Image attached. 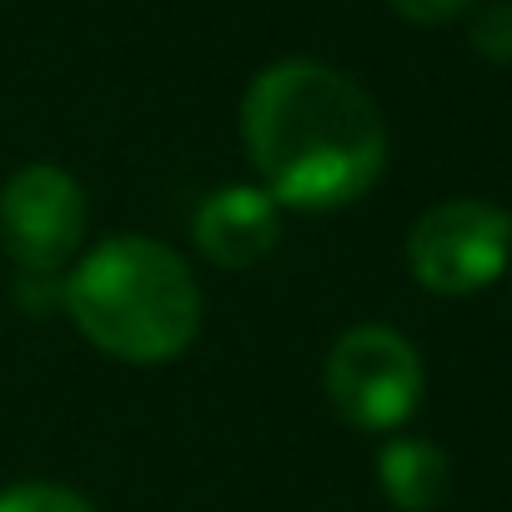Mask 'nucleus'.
<instances>
[{
	"label": "nucleus",
	"mask_w": 512,
	"mask_h": 512,
	"mask_svg": "<svg viewBox=\"0 0 512 512\" xmlns=\"http://www.w3.org/2000/svg\"><path fill=\"white\" fill-rule=\"evenodd\" d=\"M61 307L96 352L126 367H166L201 337V287L186 256L141 231L81 251L61 277Z\"/></svg>",
	"instance_id": "2"
},
{
	"label": "nucleus",
	"mask_w": 512,
	"mask_h": 512,
	"mask_svg": "<svg viewBox=\"0 0 512 512\" xmlns=\"http://www.w3.org/2000/svg\"><path fill=\"white\" fill-rule=\"evenodd\" d=\"M241 146L256 186L292 211H342L387 171V121L337 66L292 56L241 96Z\"/></svg>",
	"instance_id": "1"
},
{
	"label": "nucleus",
	"mask_w": 512,
	"mask_h": 512,
	"mask_svg": "<svg viewBox=\"0 0 512 512\" xmlns=\"http://www.w3.org/2000/svg\"><path fill=\"white\" fill-rule=\"evenodd\" d=\"M191 241L221 272H246L256 262H267L282 241V206L251 181L216 186L196 216H191Z\"/></svg>",
	"instance_id": "6"
},
{
	"label": "nucleus",
	"mask_w": 512,
	"mask_h": 512,
	"mask_svg": "<svg viewBox=\"0 0 512 512\" xmlns=\"http://www.w3.org/2000/svg\"><path fill=\"white\" fill-rule=\"evenodd\" d=\"M512 262V216L477 196H452L422 211L407 231V272L422 292H487Z\"/></svg>",
	"instance_id": "4"
},
{
	"label": "nucleus",
	"mask_w": 512,
	"mask_h": 512,
	"mask_svg": "<svg viewBox=\"0 0 512 512\" xmlns=\"http://www.w3.org/2000/svg\"><path fill=\"white\" fill-rule=\"evenodd\" d=\"M467 36H472V51H477V56L507 66V61H512V0H492V6H482V11L472 16Z\"/></svg>",
	"instance_id": "9"
},
{
	"label": "nucleus",
	"mask_w": 512,
	"mask_h": 512,
	"mask_svg": "<svg viewBox=\"0 0 512 512\" xmlns=\"http://www.w3.org/2000/svg\"><path fill=\"white\" fill-rule=\"evenodd\" d=\"M327 397L337 417L357 432H397L412 422L427 392V367L417 347L382 322H362L342 332L322 367Z\"/></svg>",
	"instance_id": "3"
},
{
	"label": "nucleus",
	"mask_w": 512,
	"mask_h": 512,
	"mask_svg": "<svg viewBox=\"0 0 512 512\" xmlns=\"http://www.w3.org/2000/svg\"><path fill=\"white\" fill-rule=\"evenodd\" d=\"M0 512H96L91 497H81L76 487H61V482H11L0 487Z\"/></svg>",
	"instance_id": "8"
},
{
	"label": "nucleus",
	"mask_w": 512,
	"mask_h": 512,
	"mask_svg": "<svg viewBox=\"0 0 512 512\" xmlns=\"http://www.w3.org/2000/svg\"><path fill=\"white\" fill-rule=\"evenodd\" d=\"M86 191L51 161L21 166L0 186V251L21 277H61L86 246Z\"/></svg>",
	"instance_id": "5"
},
{
	"label": "nucleus",
	"mask_w": 512,
	"mask_h": 512,
	"mask_svg": "<svg viewBox=\"0 0 512 512\" xmlns=\"http://www.w3.org/2000/svg\"><path fill=\"white\" fill-rule=\"evenodd\" d=\"M377 487L397 512H432L452 492V462L427 437H387L377 452Z\"/></svg>",
	"instance_id": "7"
},
{
	"label": "nucleus",
	"mask_w": 512,
	"mask_h": 512,
	"mask_svg": "<svg viewBox=\"0 0 512 512\" xmlns=\"http://www.w3.org/2000/svg\"><path fill=\"white\" fill-rule=\"evenodd\" d=\"M387 6H392L397 16L417 21V26H442V21L462 16V11L472 6V0H387Z\"/></svg>",
	"instance_id": "10"
}]
</instances>
